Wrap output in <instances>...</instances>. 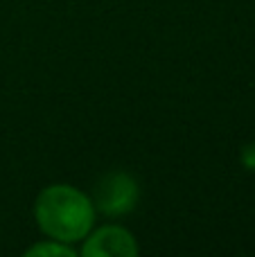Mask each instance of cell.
Segmentation results:
<instances>
[{
	"mask_svg": "<svg viewBox=\"0 0 255 257\" xmlns=\"http://www.w3.org/2000/svg\"><path fill=\"white\" fill-rule=\"evenodd\" d=\"M34 217L50 239L75 244L93 230L95 203L81 190L59 183L48 185L36 196Z\"/></svg>",
	"mask_w": 255,
	"mask_h": 257,
	"instance_id": "1",
	"label": "cell"
},
{
	"mask_svg": "<svg viewBox=\"0 0 255 257\" xmlns=\"http://www.w3.org/2000/svg\"><path fill=\"white\" fill-rule=\"evenodd\" d=\"M138 183L126 172H111L95 187V208L106 217H122L138 203Z\"/></svg>",
	"mask_w": 255,
	"mask_h": 257,
	"instance_id": "2",
	"label": "cell"
},
{
	"mask_svg": "<svg viewBox=\"0 0 255 257\" xmlns=\"http://www.w3.org/2000/svg\"><path fill=\"white\" fill-rule=\"evenodd\" d=\"M81 253L86 257H136V237L122 226H102L84 237Z\"/></svg>",
	"mask_w": 255,
	"mask_h": 257,
	"instance_id": "3",
	"label": "cell"
},
{
	"mask_svg": "<svg viewBox=\"0 0 255 257\" xmlns=\"http://www.w3.org/2000/svg\"><path fill=\"white\" fill-rule=\"evenodd\" d=\"M27 257H75V248H70L68 244L57 239H48V241H41V244L32 246L30 250L25 253Z\"/></svg>",
	"mask_w": 255,
	"mask_h": 257,
	"instance_id": "4",
	"label": "cell"
},
{
	"mask_svg": "<svg viewBox=\"0 0 255 257\" xmlns=\"http://www.w3.org/2000/svg\"><path fill=\"white\" fill-rule=\"evenodd\" d=\"M242 163L248 172H255V142H251V145H246L242 149Z\"/></svg>",
	"mask_w": 255,
	"mask_h": 257,
	"instance_id": "5",
	"label": "cell"
}]
</instances>
